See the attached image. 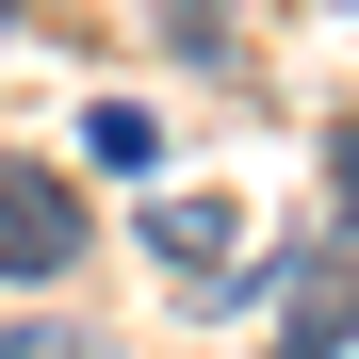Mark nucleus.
<instances>
[{
    "label": "nucleus",
    "instance_id": "obj_1",
    "mask_svg": "<svg viewBox=\"0 0 359 359\" xmlns=\"http://www.w3.org/2000/svg\"><path fill=\"white\" fill-rule=\"evenodd\" d=\"M359 343V245H294V278H278V327H262V359H343Z\"/></svg>",
    "mask_w": 359,
    "mask_h": 359
},
{
    "label": "nucleus",
    "instance_id": "obj_2",
    "mask_svg": "<svg viewBox=\"0 0 359 359\" xmlns=\"http://www.w3.org/2000/svg\"><path fill=\"white\" fill-rule=\"evenodd\" d=\"M66 262H82V196L0 147V278H66Z\"/></svg>",
    "mask_w": 359,
    "mask_h": 359
},
{
    "label": "nucleus",
    "instance_id": "obj_3",
    "mask_svg": "<svg viewBox=\"0 0 359 359\" xmlns=\"http://www.w3.org/2000/svg\"><path fill=\"white\" fill-rule=\"evenodd\" d=\"M147 245L196 278V294H229V245H245V229H229V196H163V212H147Z\"/></svg>",
    "mask_w": 359,
    "mask_h": 359
},
{
    "label": "nucleus",
    "instance_id": "obj_4",
    "mask_svg": "<svg viewBox=\"0 0 359 359\" xmlns=\"http://www.w3.org/2000/svg\"><path fill=\"white\" fill-rule=\"evenodd\" d=\"M82 147H98V163H163V114H147V98H98Z\"/></svg>",
    "mask_w": 359,
    "mask_h": 359
},
{
    "label": "nucleus",
    "instance_id": "obj_5",
    "mask_svg": "<svg viewBox=\"0 0 359 359\" xmlns=\"http://www.w3.org/2000/svg\"><path fill=\"white\" fill-rule=\"evenodd\" d=\"M327 180H343V229H359V131H327Z\"/></svg>",
    "mask_w": 359,
    "mask_h": 359
},
{
    "label": "nucleus",
    "instance_id": "obj_6",
    "mask_svg": "<svg viewBox=\"0 0 359 359\" xmlns=\"http://www.w3.org/2000/svg\"><path fill=\"white\" fill-rule=\"evenodd\" d=\"M0 359H82V343H66V327H33V343H0Z\"/></svg>",
    "mask_w": 359,
    "mask_h": 359
},
{
    "label": "nucleus",
    "instance_id": "obj_7",
    "mask_svg": "<svg viewBox=\"0 0 359 359\" xmlns=\"http://www.w3.org/2000/svg\"><path fill=\"white\" fill-rule=\"evenodd\" d=\"M0 17H17V0H0Z\"/></svg>",
    "mask_w": 359,
    "mask_h": 359
}]
</instances>
